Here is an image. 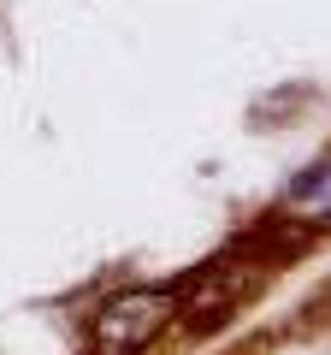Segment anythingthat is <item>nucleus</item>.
<instances>
[{"label":"nucleus","mask_w":331,"mask_h":355,"mask_svg":"<svg viewBox=\"0 0 331 355\" xmlns=\"http://www.w3.org/2000/svg\"><path fill=\"white\" fill-rule=\"evenodd\" d=\"M278 214L290 219V225L331 231V154H325V160H314L307 172H296V178H290V190H284Z\"/></svg>","instance_id":"obj_2"},{"label":"nucleus","mask_w":331,"mask_h":355,"mask_svg":"<svg viewBox=\"0 0 331 355\" xmlns=\"http://www.w3.org/2000/svg\"><path fill=\"white\" fill-rule=\"evenodd\" d=\"M178 320V291L160 284H125L89 320V355H148Z\"/></svg>","instance_id":"obj_1"}]
</instances>
